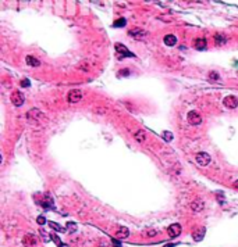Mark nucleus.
Returning <instances> with one entry per match:
<instances>
[{
	"label": "nucleus",
	"instance_id": "nucleus-3",
	"mask_svg": "<svg viewBox=\"0 0 238 247\" xmlns=\"http://www.w3.org/2000/svg\"><path fill=\"white\" fill-rule=\"evenodd\" d=\"M22 244L25 247H35L38 244V237L32 233H27L25 236L22 237Z\"/></svg>",
	"mask_w": 238,
	"mask_h": 247
},
{
	"label": "nucleus",
	"instance_id": "nucleus-6",
	"mask_svg": "<svg viewBox=\"0 0 238 247\" xmlns=\"http://www.w3.org/2000/svg\"><path fill=\"white\" fill-rule=\"evenodd\" d=\"M67 99H68L70 103H78L81 99H82V92L79 89H72L68 92L67 94Z\"/></svg>",
	"mask_w": 238,
	"mask_h": 247
},
{
	"label": "nucleus",
	"instance_id": "nucleus-9",
	"mask_svg": "<svg viewBox=\"0 0 238 247\" xmlns=\"http://www.w3.org/2000/svg\"><path fill=\"white\" fill-rule=\"evenodd\" d=\"M27 118H28V121H31V122H36V119L45 118V115L42 114L39 110H29L28 113H27Z\"/></svg>",
	"mask_w": 238,
	"mask_h": 247
},
{
	"label": "nucleus",
	"instance_id": "nucleus-32",
	"mask_svg": "<svg viewBox=\"0 0 238 247\" xmlns=\"http://www.w3.org/2000/svg\"><path fill=\"white\" fill-rule=\"evenodd\" d=\"M234 187H237V189H238V181H237V182H234Z\"/></svg>",
	"mask_w": 238,
	"mask_h": 247
},
{
	"label": "nucleus",
	"instance_id": "nucleus-26",
	"mask_svg": "<svg viewBox=\"0 0 238 247\" xmlns=\"http://www.w3.org/2000/svg\"><path fill=\"white\" fill-rule=\"evenodd\" d=\"M67 228H70V232H74V230H75V224H74V222H68V224H67Z\"/></svg>",
	"mask_w": 238,
	"mask_h": 247
},
{
	"label": "nucleus",
	"instance_id": "nucleus-28",
	"mask_svg": "<svg viewBox=\"0 0 238 247\" xmlns=\"http://www.w3.org/2000/svg\"><path fill=\"white\" fill-rule=\"evenodd\" d=\"M217 200H219V203H220V204H223V203H224V197L223 196H221V193H217Z\"/></svg>",
	"mask_w": 238,
	"mask_h": 247
},
{
	"label": "nucleus",
	"instance_id": "nucleus-20",
	"mask_svg": "<svg viewBox=\"0 0 238 247\" xmlns=\"http://www.w3.org/2000/svg\"><path fill=\"white\" fill-rule=\"evenodd\" d=\"M125 24H127V20H125V18H119L117 21H114L113 26H114V28H119V26H125Z\"/></svg>",
	"mask_w": 238,
	"mask_h": 247
},
{
	"label": "nucleus",
	"instance_id": "nucleus-25",
	"mask_svg": "<svg viewBox=\"0 0 238 247\" xmlns=\"http://www.w3.org/2000/svg\"><path fill=\"white\" fill-rule=\"evenodd\" d=\"M52 239H53V240H54V242H56V243H57V244H59V247H63V246H64V244H63V243H62V242H60V239H59V237H57V236H56V235H53V236H52Z\"/></svg>",
	"mask_w": 238,
	"mask_h": 247
},
{
	"label": "nucleus",
	"instance_id": "nucleus-7",
	"mask_svg": "<svg viewBox=\"0 0 238 247\" xmlns=\"http://www.w3.org/2000/svg\"><path fill=\"white\" fill-rule=\"evenodd\" d=\"M114 47H116V51L119 54H121L123 57H135L134 53H130V50H128L124 45H121V43H116Z\"/></svg>",
	"mask_w": 238,
	"mask_h": 247
},
{
	"label": "nucleus",
	"instance_id": "nucleus-30",
	"mask_svg": "<svg viewBox=\"0 0 238 247\" xmlns=\"http://www.w3.org/2000/svg\"><path fill=\"white\" fill-rule=\"evenodd\" d=\"M156 235V230H149L148 232V236H155Z\"/></svg>",
	"mask_w": 238,
	"mask_h": 247
},
{
	"label": "nucleus",
	"instance_id": "nucleus-22",
	"mask_svg": "<svg viewBox=\"0 0 238 247\" xmlns=\"http://www.w3.org/2000/svg\"><path fill=\"white\" fill-rule=\"evenodd\" d=\"M49 225H50V228H53L54 230H57V232H63V230H64L62 226L59 225V224H56V222H49Z\"/></svg>",
	"mask_w": 238,
	"mask_h": 247
},
{
	"label": "nucleus",
	"instance_id": "nucleus-31",
	"mask_svg": "<svg viewBox=\"0 0 238 247\" xmlns=\"http://www.w3.org/2000/svg\"><path fill=\"white\" fill-rule=\"evenodd\" d=\"M174 246H176V244H166L164 247H174Z\"/></svg>",
	"mask_w": 238,
	"mask_h": 247
},
{
	"label": "nucleus",
	"instance_id": "nucleus-5",
	"mask_svg": "<svg viewBox=\"0 0 238 247\" xmlns=\"http://www.w3.org/2000/svg\"><path fill=\"white\" fill-rule=\"evenodd\" d=\"M223 104H224V107H227L230 108V110H233V108H237L238 106V99L235 96H233V94H230V96H226L223 99Z\"/></svg>",
	"mask_w": 238,
	"mask_h": 247
},
{
	"label": "nucleus",
	"instance_id": "nucleus-29",
	"mask_svg": "<svg viewBox=\"0 0 238 247\" xmlns=\"http://www.w3.org/2000/svg\"><path fill=\"white\" fill-rule=\"evenodd\" d=\"M128 72H130L128 69H124V71L121 69V71H120V74H121V75H124V76H127V75H128Z\"/></svg>",
	"mask_w": 238,
	"mask_h": 247
},
{
	"label": "nucleus",
	"instance_id": "nucleus-24",
	"mask_svg": "<svg viewBox=\"0 0 238 247\" xmlns=\"http://www.w3.org/2000/svg\"><path fill=\"white\" fill-rule=\"evenodd\" d=\"M29 85H31L29 79H22V81H21V86H22V88H28Z\"/></svg>",
	"mask_w": 238,
	"mask_h": 247
},
{
	"label": "nucleus",
	"instance_id": "nucleus-8",
	"mask_svg": "<svg viewBox=\"0 0 238 247\" xmlns=\"http://www.w3.org/2000/svg\"><path fill=\"white\" fill-rule=\"evenodd\" d=\"M167 233H169V236L171 237V239L177 237L181 233V225L180 224H171V225L169 226V229H167Z\"/></svg>",
	"mask_w": 238,
	"mask_h": 247
},
{
	"label": "nucleus",
	"instance_id": "nucleus-13",
	"mask_svg": "<svg viewBox=\"0 0 238 247\" xmlns=\"http://www.w3.org/2000/svg\"><path fill=\"white\" fill-rule=\"evenodd\" d=\"M214 43H216L217 46L226 45V43H227V36L223 35V33H216V35H214Z\"/></svg>",
	"mask_w": 238,
	"mask_h": 247
},
{
	"label": "nucleus",
	"instance_id": "nucleus-15",
	"mask_svg": "<svg viewBox=\"0 0 238 247\" xmlns=\"http://www.w3.org/2000/svg\"><path fill=\"white\" fill-rule=\"evenodd\" d=\"M25 63L28 65H31V67H39V65H40V61L38 60L36 57H33V56H27V57H25Z\"/></svg>",
	"mask_w": 238,
	"mask_h": 247
},
{
	"label": "nucleus",
	"instance_id": "nucleus-23",
	"mask_svg": "<svg viewBox=\"0 0 238 247\" xmlns=\"http://www.w3.org/2000/svg\"><path fill=\"white\" fill-rule=\"evenodd\" d=\"M36 222H38L39 225H45V224H46V218H45L43 215H39V217L36 218Z\"/></svg>",
	"mask_w": 238,
	"mask_h": 247
},
{
	"label": "nucleus",
	"instance_id": "nucleus-4",
	"mask_svg": "<svg viewBox=\"0 0 238 247\" xmlns=\"http://www.w3.org/2000/svg\"><path fill=\"white\" fill-rule=\"evenodd\" d=\"M187 119L191 125H195V126L199 125V124L202 122V118H201V115H199L198 111H189L187 115Z\"/></svg>",
	"mask_w": 238,
	"mask_h": 247
},
{
	"label": "nucleus",
	"instance_id": "nucleus-2",
	"mask_svg": "<svg viewBox=\"0 0 238 247\" xmlns=\"http://www.w3.org/2000/svg\"><path fill=\"white\" fill-rule=\"evenodd\" d=\"M195 160H196V162H198L201 167H206V165L210 162V156L208 153H203V151H201V153L198 154H195Z\"/></svg>",
	"mask_w": 238,
	"mask_h": 247
},
{
	"label": "nucleus",
	"instance_id": "nucleus-16",
	"mask_svg": "<svg viewBox=\"0 0 238 247\" xmlns=\"http://www.w3.org/2000/svg\"><path fill=\"white\" fill-rule=\"evenodd\" d=\"M163 40H164V45H167V46H174L177 43V38L174 35H166L163 38Z\"/></svg>",
	"mask_w": 238,
	"mask_h": 247
},
{
	"label": "nucleus",
	"instance_id": "nucleus-17",
	"mask_svg": "<svg viewBox=\"0 0 238 247\" xmlns=\"http://www.w3.org/2000/svg\"><path fill=\"white\" fill-rule=\"evenodd\" d=\"M134 137H135V140H137V142L142 143V142L145 140V137H146V135H145V131H142V129H138L137 132L134 133Z\"/></svg>",
	"mask_w": 238,
	"mask_h": 247
},
{
	"label": "nucleus",
	"instance_id": "nucleus-11",
	"mask_svg": "<svg viewBox=\"0 0 238 247\" xmlns=\"http://www.w3.org/2000/svg\"><path fill=\"white\" fill-rule=\"evenodd\" d=\"M205 228H196V229H194V232H192V239L195 240V242H201V240L203 239V236H205Z\"/></svg>",
	"mask_w": 238,
	"mask_h": 247
},
{
	"label": "nucleus",
	"instance_id": "nucleus-14",
	"mask_svg": "<svg viewBox=\"0 0 238 247\" xmlns=\"http://www.w3.org/2000/svg\"><path fill=\"white\" fill-rule=\"evenodd\" d=\"M203 205H205V204H203V201H202V200H199V199H198V200L192 201L189 207H191L192 211L196 212V211H201V210H203Z\"/></svg>",
	"mask_w": 238,
	"mask_h": 247
},
{
	"label": "nucleus",
	"instance_id": "nucleus-12",
	"mask_svg": "<svg viewBox=\"0 0 238 247\" xmlns=\"http://www.w3.org/2000/svg\"><path fill=\"white\" fill-rule=\"evenodd\" d=\"M130 36H134L135 39H138V40H142L146 36V32H145L144 29H139V28H135L134 31H130Z\"/></svg>",
	"mask_w": 238,
	"mask_h": 247
},
{
	"label": "nucleus",
	"instance_id": "nucleus-19",
	"mask_svg": "<svg viewBox=\"0 0 238 247\" xmlns=\"http://www.w3.org/2000/svg\"><path fill=\"white\" fill-rule=\"evenodd\" d=\"M42 205H43V208H50L53 207V200H52V197L50 196H45L43 199V203H42Z\"/></svg>",
	"mask_w": 238,
	"mask_h": 247
},
{
	"label": "nucleus",
	"instance_id": "nucleus-18",
	"mask_svg": "<svg viewBox=\"0 0 238 247\" xmlns=\"http://www.w3.org/2000/svg\"><path fill=\"white\" fill-rule=\"evenodd\" d=\"M128 235H130V230L127 229V228H121L120 230H117L116 237L117 239H125V237H128Z\"/></svg>",
	"mask_w": 238,
	"mask_h": 247
},
{
	"label": "nucleus",
	"instance_id": "nucleus-27",
	"mask_svg": "<svg viewBox=\"0 0 238 247\" xmlns=\"http://www.w3.org/2000/svg\"><path fill=\"white\" fill-rule=\"evenodd\" d=\"M209 78H210V79H219L220 76H219V74H217V72H210Z\"/></svg>",
	"mask_w": 238,
	"mask_h": 247
},
{
	"label": "nucleus",
	"instance_id": "nucleus-10",
	"mask_svg": "<svg viewBox=\"0 0 238 247\" xmlns=\"http://www.w3.org/2000/svg\"><path fill=\"white\" fill-rule=\"evenodd\" d=\"M194 47L196 50H206V47H208V42H206L205 38H198V39L194 40Z\"/></svg>",
	"mask_w": 238,
	"mask_h": 247
},
{
	"label": "nucleus",
	"instance_id": "nucleus-1",
	"mask_svg": "<svg viewBox=\"0 0 238 247\" xmlns=\"http://www.w3.org/2000/svg\"><path fill=\"white\" fill-rule=\"evenodd\" d=\"M24 101H25L24 94H22L20 90H14V92H13V94H11V103L14 104L15 107H20V106H22V104H24Z\"/></svg>",
	"mask_w": 238,
	"mask_h": 247
},
{
	"label": "nucleus",
	"instance_id": "nucleus-21",
	"mask_svg": "<svg viewBox=\"0 0 238 247\" xmlns=\"http://www.w3.org/2000/svg\"><path fill=\"white\" fill-rule=\"evenodd\" d=\"M162 137L164 140H167V142H171V140H173V133L164 131V132H162Z\"/></svg>",
	"mask_w": 238,
	"mask_h": 247
}]
</instances>
